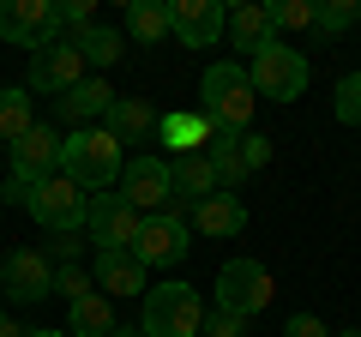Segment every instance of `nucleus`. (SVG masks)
<instances>
[{
    "label": "nucleus",
    "instance_id": "f257e3e1",
    "mask_svg": "<svg viewBox=\"0 0 361 337\" xmlns=\"http://www.w3.org/2000/svg\"><path fill=\"white\" fill-rule=\"evenodd\" d=\"M61 175L78 193H103L121 181V139L109 127H78L61 139Z\"/></svg>",
    "mask_w": 361,
    "mask_h": 337
},
{
    "label": "nucleus",
    "instance_id": "f03ea898",
    "mask_svg": "<svg viewBox=\"0 0 361 337\" xmlns=\"http://www.w3.org/2000/svg\"><path fill=\"white\" fill-rule=\"evenodd\" d=\"M253 78H247L241 61H217L205 66V78H199V115H205V127H235L247 133V121H253Z\"/></svg>",
    "mask_w": 361,
    "mask_h": 337
},
{
    "label": "nucleus",
    "instance_id": "7ed1b4c3",
    "mask_svg": "<svg viewBox=\"0 0 361 337\" xmlns=\"http://www.w3.org/2000/svg\"><path fill=\"white\" fill-rule=\"evenodd\" d=\"M205 325V301H199L193 283H157L145 289V313H139V331L145 337H199Z\"/></svg>",
    "mask_w": 361,
    "mask_h": 337
},
{
    "label": "nucleus",
    "instance_id": "20e7f679",
    "mask_svg": "<svg viewBox=\"0 0 361 337\" xmlns=\"http://www.w3.org/2000/svg\"><path fill=\"white\" fill-rule=\"evenodd\" d=\"M247 78H253V91H259V97L295 103V97L307 91L313 66H307V54H301V49H289V42H277V37H271L265 49H259L253 61H247Z\"/></svg>",
    "mask_w": 361,
    "mask_h": 337
},
{
    "label": "nucleus",
    "instance_id": "39448f33",
    "mask_svg": "<svg viewBox=\"0 0 361 337\" xmlns=\"http://www.w3.org/2000/svg\"><path fill=\"white\" fill-rule=\"evenodd\" d=\"M271 295H277V283H271V271H265L259 259H229V265L217 271V307L235 313V319L265 313Z\"/></svg>",
    "mask_w": 361,
    "mask_h": 337
},
{
    "label": "nucleus",
    "instance_id": "423d86ee",
    "mask_svg": "<svg viewBox=\"0 0 361 337\" xmlns=\"http://www.w3.org/2000/svg\"><path fill=\"white\" fill-rule=\"evenodd\" d=\"M85 211H90V193H78L66 175H49V181L30 187V217L54 235H78L85 229Z\"/></svg>",
    "mask_w": 361,
    "mask_h": 337
},
{
    "label": "nucleus",
    "instance_id": "0eeeda50",
    "mask_svg": "<svg viewBox=\"0 0 361 337\" xmlns=\"http://www.w3.org/2000/svg\"><path fill=\"white\" fill-rule=\"evenodd\" d=\"M187 217H180V211H157V217H145L139 223V235H133V259L145 265V271H151V265H180L187 259Z\"/></svg>",
    "mask_w": 361,
    "mask_h": 337
},
{
    "label": "nucleus",
    "instance_id": "6e6552de",
    "mask_svg": "<svg viewBox=\"0 0 361 337\" xmlns=\"http://www.w3.org/2000/svg\"><path fill=\"white\" fill-rule=\"evenodd\" d=\"M121 199H127L139 217L169 211V205H175V187H169V157H133V163H121Z\"/></svg>",
    "mask_w": 361,
    "mask_h": 337
},
{
    "label": "nucleus",
    "instance_id": "1a4fd4ad",
    "mask_svg": "<svg viewBox=\"0 0 361 337\" xmlns=\"http://www.w3.org/2000/svg\"><path fill=\"white\" fill-rule=\"evenodd\" d=\"M0 289H6V301H18V307L54 295V259L42 247H13V253L0 259Z\"/></svg>",
    "mask_w": 361,
    "mask_h": 337
},
{
    "label": "nucleus",
    "instance_id": "9d476101",
    "mask_svg": "<svg viewBox=\"0 0 361 337\" xmlns=\"http://www.w3.org/2000/svg\"><path fill=\"white\" fill-rule=\"evenodd\" d=\"M61 30V13H54V0H0V37L6 42H18V49H49V42H61L54 37Z\"/></svg>",
    "mask_w": 361,
    "mask_h": 337
},
{
    "label": "nucleus",
    "instance_id": "9b49d317",
    "mask_svg": "<svg viewBox=\"0 0 361 337\" xmlns=\"http://www.w3.org/2000/svg\"><path fill=\"white\" fill-rule=\"evenodd\" d=\"M139 211L127 205L121 193H90V211H85V229H90V241H97V253H121L127 247L133 253V235H139Z\"/></svg>",
    "mask_w": 361,
    "mask_h": 337
},
{
    "label": "nucleus",
    "instance_id": "f8f14e48",
    "mask_svg": "<svg viewBox=\"0 0 361 337\" xmlns=\"http://www.w3.org/2000/svg\"><path fill=\"white\" fill-rule=\"evenodd\" d=\"M73 85H85V54L73 49V37L30 54V91L37 97H66Z\"/></svg>",
    "mask_w": 361,
    "mask_h": 337
},
{
    "label": "nucleus",
    "instance_id": "ddd939ff",
    "mask_svg": "<svg viewBox=\"0 0 361 337\" xmlns=\"http://www.w3.org/2000/svg\"><path fill=\"white\" fill-rule=\"evenodd\" d=\"M6 163H13V181H25V187H37V181H49V175H61V133L54 127H30L25 139L6 151Z\"/></svg>",
    "mask_w": 361,
    "mask_h": 337
},
{
    "label": "nucleus",
    "instance_id": "4468645a",
    "mask_svg": "<svg viewBox=\"0 0 361 337\" xmlns=\"http://www.w3.org/2000/svg\"><path fill=\"white\" fill-rule=\"evenodd\" d=\"M223 18L217 0H169V37H180V49H217Z\"/></svg>",
    "mask_w": 361,
    "mask_h": 337
},
{
    "label": "nucleus",
    "instance_id": "2eb2a0df",
    "mask_svg": "<svg viewBox=\"0 0 361 337\" xmlns=\"http://www.w3.org/2000/svg\"><path fill=\"white\" fill-rule=\"evenodd\" d=\"M187 229L211 235V241H229V235L247 229V205L235 193H211V199H199V205L187 211Z\"/></svg>",
    "mask_w": 361,
    "mask_h": 337
},
{
    "label": "nucleus",
    "instance_id": "dca6fc26",
    "mask_svg": "<svg viewBox=\"0 0 361 337\" xmlns=\"http://www.w3.org/2000/svg\"><path fill=\"white\" fill-rule=\"evenodd\" d=\"M109 103H115V91H109V78H85V85H73L66 97H54V115L66 121V127H97V121L109 115Z\"/></svg>",
    "mask_w": 361,
    "mask_h": 337
},
{
    "label": "nucleus",
    "instance_id": "f3484780",
    "mask_svg": "<svg viewBox=\"0 0 361 337\" xmlns=\"http://www.w3.org/2000/svg\"><path fill=\"white\" fill-rule=\"evenodd\" d=\"M205 163H211V175H217L223 193H235V187L253 175L247 157H241V133H235V127H211V133H205Z\"/></svg>",
    "mask_w": 361,
    "mask_h": 337
},
{
    "label": "nucleus",
    "instance_id": "a211bd4d",
    "mask_svg": "<svg viewBox=\"0 0 361 337\" xmlns=\"http://www.w3.org/2000/svg\"><path fill=\"white\" fill-rule=\"evenodd\" d=\"M169 187H175V205H187V211H193L199 199L223 193L217 175H211V163H205V151H193V157H169ZM175 205H169V211H175Z\"/></svg>",
    "mask_w": 361,
    "mask_h": 337
},
{
    "label": "nucleus",
    "instance_id": "6ab92c4d",
    "mask_svg": "<svg viewBox=\"0 0 361 337\" xmlns=\"http://www.w3.org/2000/svg\"><path fill=\"white\" fill-rule=\"evenodd\" d=\"M90 283L103 289V295H145V265L133 259L127 247H121V253H97V271H90Z\"/></svg>",
    "mask_w": 361,
    "mask_h": 337
},
{
    "label": "nucleus",
    "instance_id": "aec40b11",
    "mask_svg": "<svg viewBox=\"0 0 361 337\" xmlns=\"http://www.w3.org/2000/svg\"><path fill=\"white\" fill-rule=\"evenodd\" d=\"M157 121H163V115H157L151 103H139V97H115V103H109V115H103V127L115 133L121 145H139L145 133H157Z\"/></svg>",
    "mask_w": 361,
    "mask_h": 337
},
{
    "label": "nucleus",
    "instance_id": "412c9836",
    "mask_svg": "<svg viewBox=\"0 0 361 337\" xmlns=\"http://www.w3.org/2000/svg\"><path fill=\"white\" fill-rule=\"evenodd\" d=\"M109 331H115V307H109L103 289H90L66 307V337H109Z\"/></svg>",
    "mask_w": 361,
    "mask_h": 337
},
{
    "label": "nucleus",
    "instance_id": "4be33fe9",
    "mask_svg": "<svg viewBox=\"0 0 361 337\" xmlns=\"http://www.w3.org/2000/svg\"><path fill=\"white\" fill-rule=\"evenodd\" d=\"M223 37L235 42V49H247V54H259L271 42V18H265V6H229V18H223Z\"/></svg>",
    "mask_w": 361,
    "mask_h": 337
},
{
    "label": "nucleus",
    "instance_id": "5701e85b",
    "mask_svg": "<svg viewBox=\"0 0 361 337\" xmlns=\"http://www.w3.org/2000/svg\"><path fill=\"white\" fill-rule=\"evenodd\" d=\"M127 37L133 42H163L169 37V0H127Z\"/></svg>",
    "mask_w": 361,
    "mask_h": 337
},
{
    "label": "nucleus",
    "instance_id": "b1692460",
    "mask_svg": "<svg viewBox=\"0 0 361 337\" xmlns=\"http://www.w3.org/2000/svg\"><path fill=\"white\" fill-rule=\"evenodd\" d=\"M73 49L85 54V66H115L127 54V30H109V25H90L73 37Z\"/></svg>",
    "mask_w": 361,
    "mask_h": 337
},
{
    "label": "nucleus",
    "instance_id": "393cba45",
    "mask_svg": "<svg viewBox=\"0 0 361 337\" xmlns=\"http://www.w3.org/2000/svg\"><path fill=\"white\" fill-rule=\"evenodd\" d=\"M157 133H163V145L175 157H193V151H205V115H163L157 121Z\"/></svg>",
    "mask_w": 361,
    "mask_h": 337
},
{
    "label": "nucleus",
    "instance_id": "a878e982",
    "mask_svg": "<svg viewBox=\"0 0 361 337\" xmlns=\"http://www.w3.org/2000/svg\"><path fill=\"white\" fill-rule=\"evenodd\" d=\"M30 127H37V121H30V91L25 85H0V139L18 145Z\"/></svg>",
    "mask_w": 361,
    "mask_h": 337
},
{
    "label": "nucleus",
    "instance_id": "bb28decb",
    "mask_svg": "<svg viewBox=\"0 0 361 337\" xmlns=\"http://www.w3.org/2000/svg\"><path fill=\"white\" fill-rule=\"evenodd\" d=\"M313 0H271L265 6V18H271V37L283 42V30H313Z\"/></svg>",
    "mask_w": 361,
    "mask_h": 337
},
{
    "label": "nucleus",
    "instance_id": "cd10ccee",
    "mask_svg": "<svg viewBox=\"0 0 361 337\" xmlns=\"http://www.w3.org/2000/svg\"><path fill=\"white\" fill-rule=\"evenodd\" d=\"M361 25V0H331V6H319L313 13V30L319 37H343V30Z\"/></svg>",
    "mask_w": 361,
    "mask_h": 337
},
{
    "label": "nucleus",
    "instance_id": "c85d7f7f",
    "mask_svg": "<svg viewBox=\"0 0 361 337\" xmlns=\"http://www.w3.org/2000/svg\"><path fill=\"white\" fill-rule=\"evenodd\" d=\"M331 109H337V121H343V127H361V73L337 78V97H331Z\"/></svg>",
    "mask_w": 361,
    "mask_h": 337
},
{
    "label": "nucleus",
    "instance_id": "c756f323",
    "mask_svg": "<svg viewBox=\"0 0 361 337\" xmlns=\"http://www.w3.org/2000/svg\"><path fill=\"white\" fill-rule=\"evenodd\" d=\"M199 337H247V319H235V313H205V325H199Z\"/></svg>",
    "mask_w": 361,
    "mask_h": 337
},
{
    "label": "nucleus",
    "instance_id": "7c9ffc66",
    "mask_svg": "<svg viewBox=\"0 0 361 337\" xmlns=\"http://www.w3.org/2000/svg\"><path fill=\"white\" fill-rule=\"evenodd\" d=\"M54 13H61V25L73 30V37H78V30H90V25H97V6H90V0H66V6H54Z\"/></svg>",
    "mask_w": 361,
    "mask_h": 337
},
{
    "label": "nucleus",
    "instance_id": "2f4dec72",
    "mask_svg": "<svg viewBox=\"0 0 361 337\" xmlns=\"http://www.w3.org/2000/svg\"><path fill=\"white\" fill-rule=\"evenodd\" d=\"M54 289H61L66 301H78V295H90V289H97V283H90V277L78 271V265H61V271H54Z\"/></svg>",
    "mask_w": 361,
    "mask_h": 337
},
{
    "label": "nucleus",
    "instance_id": "473e14b6",
    "mask_svg": "<svg viewBox=\"0 0 361 337\" xmlns=\"http://www.w3.org/2000/svg\"><path fill=\"white\" fill-rule=\"evenodd\" d=\"M283 337H331V331H325V319H319V313H289Z\"/></svg>",
    "mask_w": 361,
    "mask_h": 337
},
{
    "label": "nucleus",
    "instance_id": "72a5a7b5",
    "mask_svg": "<svg viewBox=\"0 0 361 337\" xmlns=\"http://www.w3.org/2000/svg\"><path fill=\"white\" fill-rule=\"evenodd\" d=\"M241 157H247V168H265V163H271V139H259V133H241Z\"/></svg>",
    "mask_w": 361,
    "mask_h": 337
},
{
    "label": "nucleus",
    "instance_id": "f704fd0d",
    "mask_svg": "<svg viewBox=\"0 0 361 337\" xmlns=\"http://www.w3.org/2000/svg\"><path fill=\"white\" fill-rule=\"evenodd\" d=\"M78 253H85V241H78V235H54V241H49V259H66V265H73Z\"/></svg>",
    "mask_w": 361,
    "mask_h": 337
},
{
    "label": "nucleus",
    "instance_id": "c9c22d12",
    "mask_svg": "<svg viewBox=\"0 0 361 337\" xmlns=\"http://www.w3.org/2000/svg\"><path fill=\"white\" fill-rule=\"evenodd\" d=\"M0 199L18 205V211H30V187H25V181H6V187H0Z\"/></svg>",
    "mask_w": 361,
    "mask_h": 337
},
{
    "label": "nucleus",
    "instance_id": "e433bc0d",
    "mask_svg": "<svg viewBox=\"0 0 361 337\" xmlns=\"http://www.w3.org/2000/svg\"><path fill=\"white\" fill-rule=\"evenodd\" d=\"M0 337H25V331L13 325V313H6V307H0Z\"/></svg>",
    "mask_w": 361,
    "mask_h": 337
},
{
    "label": "nucleus",
    "instance_id": "4c0bfd02",
    "mask_svg": "<svg viewBox=\"0 0 361 337\" xmlns=\"http://www.w3.org/2000/svg\"><path fill=\"white\" fill-rule=\"evenodd\" d=\"M109 337H145V331H133V325H115V331H109Z\"/></svg>",
    "mask_w": 361,
    "mask_h": 337
},
{
    "label": "nucleus",
    "instance_id": "58836bf2",
    "mask_svg": "<svg viewBox=\"0 0 361 337\" xmlns=\"http://www.w3.org/2000/svg\"><path fill=\"white\" fill-rule=\"evenodd\" d=\"M25 337H66V331H25Z\"/></svg>",
    "mask_w": 361,
    "mask_h": 337
},
{
    "label": "nucleus",
    "instance_id": "ea45409f",
    "mask_svg": "<svg viewBox=\"0 0 361 337\" xmlns=\"http://www.w3.org/2000/svg\"><path fill=\"white\" fill-rule=\"evenodd\" d=\"M331 337H361V331H355V325H349V331H331Z\"/></svg>",
    "mask_w": 361,
    "mask_h": 337
}]
</instances>
